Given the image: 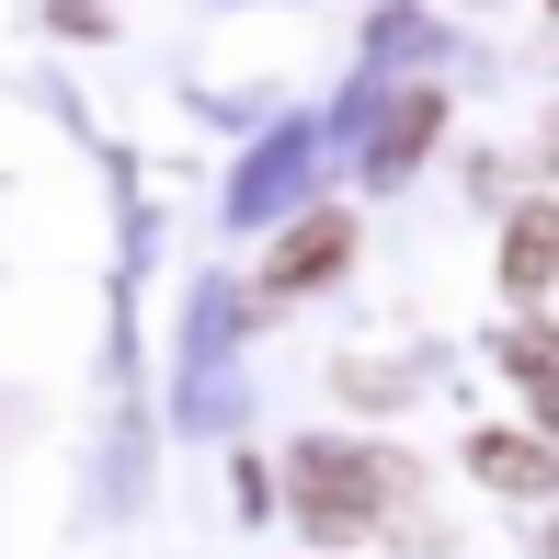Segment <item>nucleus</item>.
Segmentation results:
<instances>
[{
  "label": "nucleus",
  "mask_w": 559,
  "mask_h": 559,
  "mask_svg": "<svg viewBox=\"0 0 559 559\" xmlns=\"http://www.w3.org/2000/svg\"><path fill=\"white\" fill-rule=\"evenodd\" d=\"M354 251V217H297L286 240H274V297H309V286H332V263Z\"/></svg>",
  "instance_id": "2"
},
{
  "label": "nucleus",
  "mask_w": 559,
  "mask_h": 559,
  "mask_svg": "<svg viewBox=\"0 0 559 559\" xmlns=\"http://www.w3.org/2000/svg\"><path fill=\"white\" fill-rule=\"evenodd\" d=\"M548 160H559V126H548Z\"/></svg>",
  "instance_id": "7"
},
{
  "label": "nucleus",
  "mask_w": 559,
  "mask_h": 559,
  "mask_svg": "<svg viewBox=\"0 0 559 559\" xmlns=\"http://www.w3.org/2000/svg\"><path fill=\"white\" fill-rule=\"evenodd\" d=\"M548 274H559V206L514 217V240H502V286H514V297H537Z\"/></svg>",
  "instance_id": "4"
},
{
  "label": "nucleus",
  "mask_w": 559,
  "mask_h": 559,
  "mask_svg": "<svg viewBox=\"0 0 559 559\" xmlns=\"http://www.w3.org/2000/svg\"><path fill=\"white\" fill-rule=\"evenodd\" d=\"M377 502H389V468H377L366 445H297V514H309L320 537L366 525Z\"/></svg>",
  "instance_id": "1"
},
{
  "label": "nucleus",
  "mask_w": 559,
  "mask_h": 559,
  "mask_svg": "<svg viewBox=\"0 0 559 559\" xmlns=\"http://www.w3.org/2000/svg\"><path fill=\"white\" fill-rule=\"evenodd\" d=\"M514 377L548 400V423H559V332H514Z\"/></svg>",
  "instance_id": "5"
},
{
  "label": "nucleus",
  "mask_w": 559,
  "mask_h": 559,
  "mask_svg": "<svg viewBox=\"0 0 559 559\" xmlns=\"http://www.w3.org/2000/svg\"><path fill=\"white\" fill-rule=\"evenodd\" d=\"M468 468L491 479V491H514V502H537L548 479H559V456H548L537 435H479V445H468Z\"/></svg>",
  "instance_id": "3"
},
{
  "label": "nucleus",
  "mask_w": 559,
  "mask_h": 559,
  "mask_svg": "<svg viewBox=\"0 0 559 559\" xmlns=\"http://www.w3.org/2000/svg\"><path fill=\"white\" fill-rule=\"evenodd\" d=\"M423 138H435V92H423V104H412V115H400V126H389V138H377V160H389V171H400V160H412V148H423Z\"/></svg>",
  "instance_id": "6"
}]
</instances>
